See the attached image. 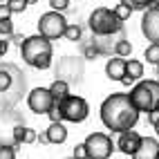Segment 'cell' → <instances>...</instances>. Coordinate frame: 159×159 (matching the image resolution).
<instances>
[{
  "label": "cell",
  "instance_id": "obj_40",
  "mask_svg": "<svg viewBox=\"0 0 159 159\" xmlns=\"http://www.w3.org/2000/svg\"><path fill=\"white\" fill-rule=\"evenodd\" d=\"M70 159H74V157H70Z\"/></svg>",
  "mask_w": 159,
  "mask_h": 159
},
{
  "label": "cell",
  "instance_id": "obj_15",
  "mask_svg": "<svg viewBox=\"0 0 159 159\" xmlns=\"http://www.w3.org/2000/svg\"><path fill=\"white\" fill-rule=\"evenodd\" d=\"M105 74H108L110 81H121L125 76V58H121V56L110 58L108 65H105Z\"/></svg>",
  "mask_w": 159,
  "mask_h": 159
},
{
  "label": "cell",
  "instance_id": "obj_18",
  "mask_svg": "<svg viewBox=\"0 0 159 159\" xmlns=\"http://www.w3.org/2000/svg\"><path fill=\"white\" fill-rule=\"evenodd\" d=\"M146 61L150 63V65H157L159 63V45L157 43H150V47H146Z\"/></svg>",
  "mask_w": 159,
  "mask_h": 159
},
{
  "label": "cell",
  "instance_id": "obj_14",
  "mask_svg": "<svg viewBox=\"0 0 159 159\" xmlns=\"http://www.w3.org/2000/svg\"><path fill=\"white\" fill-rule=\"evenodd\" d=\"M45 134H47V141L49 143H56V146L67 141V128L63 125V121H52L49 128L45 130Z\"/></svg>",
  "mask_w": 159,
  "mask_h": 159
},
{
  "label": "cell",
  "instance_id": "obj_36",
  "mask_svg": "<svg viewBox=\"0 0 159 159\" xmlns=\"http://www.w3.org/2000/svg\"><path fill=\"white\" fill-rule=\"evenodd\" d=\"M34 2H38V0H27V5H34Z\"/></svg>",
  "mask_w": 159,
  "mask_h": 159
},
{
  "label": "cell",
  "instance_id": "obj_6",
  "mask_svg": "<svg viewBox=\"0 0 159 159\" xmlns=\"http://www.w3.org/2000/svg\"><path fill=\"white\" fill-rule=\"evenodd\" d=\"M65 27H67V20H65V16H63L61 11H47V14H43L38 18V34L40 36H45L47 40H56V38H61L63 36V31H65Z\"/></svg>",
  "mask_w": 159,
  "mask_h": 159
},
{
  "label": "cell",
  "instance_id": "obj_34",
  "mask_svg": "<svg viewBox=\"0 0 159 159\" xmlns=\"http://www.w3.org/2000/svg\"><path fill=\"white\" fill-rule=\"evenodd\" d=\"M9 40H11V43H16V45H20V43H23V36H20V34H11V36H9Z\"/></svg>",
  "mask_w": 159,
  "mask_h": 159
},
{
  "label": "cell",
  "instance_id": "obj_23",
  "mask_svg": "<svg viewBox=\"0 0 159 159\" xmlns=\"http://www.w3.org/2000/svg\"><path fill=\"white\" fill-rule=\"evenodd\" d=\"M121 2H123V5H128V7L132 9V11H134V9L143 11V9L150 7V0H121Z\"/></svg>",
  "mask_w": 159,
  "mask_h": 159
},
{
  "label": "cell",
  "instance_id": "obj_12",
  "mask_svg": "<svg viewBox=\"0 0 159 159\" xmlns=\"http://www.w3.org/2000/svg\"><path fill=\"white\" fill-rule=\"evenodd\" d=\"M157 152H159V141L155 137H141L139 148L130 157L132 159H157Z\"/></svg>",
  "mask_w": 159,
  "mask_h": 159
},
{
  "label": "cell",
  "instance_id": "obj_13",
  "mask_svg": "<svg viewBox=\"0 0 159 159\" xmlns=\"http://www.w3.org/2000/svg\"><path fill=\"white\" fill-rule=\"evenodd\" d=\"M141 76H143V63L130 58V61H125V76H123L119 83H123V85H130L132 81H141Z\"/></svg>",
  "mask_w": 159,
  "mask_h": 159
},
{
  "label": "cell",
  "instance_id": "obj_1",
  "mask_svg": "<svg viewBox=\"0 0 159 159\" xmlns=\"http://www.w3.org/2000/svg\"><path fill=\"white\" fill-rule=\"evenodd\" d=\"M101 121L112 132L130 130L139 121V110L132 105L130 97L123 92H114L101 103Z\"/></svg>",
  "mask_w": 159,
  "mask_h": 159
},
{
  "label": "cell",
  "instance_id": "obj_11",
  "mask_svg": "<svg viewBox=\"0 0 159 159\" xmlns=\"http://www.w3.org/2000/svg\"><path fill=\"white\" fill-rule=\"evenodd\" d=\"M139 143H141V134L137 132V130H123V132H119V141H116V148L123 152V155H132L137 148H139Z\"/></svg>",
  "mask_w": 159,
  "mask_h": 159
},
{
  "label": "cell",
  "instance_id": "obj_7",
  "mask_svg": "<svg viewBox=\"0 0 159 159\" xmlns=\"http://www.w3.org/2000/svg\"><path fill=\"white\" fill-rule=\"evenodd\" d=\"M83 146H85L88 159H110V155L114 150V143H112V139L105 132L88 134V139L83 141Z\"/></svg>",
  "mask_w": 159,
  "mask_h": 159
},
{
  "label": "cell",
  "instance_id": "obj_21",
  "mask_svg": "<svg viewBox=\"0 0 159 159\" xmlns=\"http://www.w3.org/2000/svg\"><path fill=\"white\" fill-rule=\"evenodd\" d=\"M14 34V23L11 18H0V36L2 38H9Z\"/></svg>",
  "mask_w": 159,
  "mask_h": 159
},
{
  "label": "cell",
  "instance_id": "obj_33",
  "mask_svg": "<svg viewBox=\"0 0 159 159\" xmlns=\"http://www.w3.org/2000/svg\"><path fill=\"white\" fill-rule=\"evenodd\" d=\"M0 18H11V9L7 7V2L0 5Z\"/></svg>",
  "mask_w": 159,
  "mask_h": 159
},
{
  "label": "cell",
  "instance_id": "obj_10",
  "mask_svg": "<svg viewBox=\"0 0 159 159\" xmlns=\"http://www.w3.org/2000/svg\"><path fill=\"white\" fill-rule=\"evenodd\" d=\"M56 76L63 79V81H81L83 76V61L81 58H74V56H67L61 61V65L56 70Z\"/></svg>",
  "mask_w": 159,
  "mask_h": 159
},
{
  "label": "cell",
  "instance_id": "obj_32",
  "mask_svg": "<svg viewBox=\"0 0 159 159\" xmlns=\"http://www.w3.org/2000/svg\"><path fill=\"white\" fill-rule=\"evenodd\" d=\"M47 116H49L52 121H63V119H61V112H58V108H56V105H54V108H52V110L47 112Z\"/></svg>",
  "mask_w": 159,
  "mask_h": 159
},
{
  "label": "cell",
  "instance_id": "obj_8",
  "mask_svg": "<svg viewBox=\"0 0 159 159\" xmlns=\"http://www.w3.org/2000/svg\"><path fill=\"white\" fill-rule=\"evenodd\" d=\"M54 97L47 88H34L27 94V105L34 114H47L52 108H54Z\"/></svg>",
  "mask_w": 159,
  "mask_h": 159
},
{
  "label": "cell",
  "instance_id": "obj_3",
  "mask_svg": "<svg viewBox=\"0 0 159 159\" xmlns=\"http://www.w3.org/2000/svg\"><path fill=\"white\" fill-rule=\"evenodd\" d=\"M130 101L139 112H152L159 108V81H139L130 90Z\"/></svg>",
  "mask_w": 159,
  "mask_h": 159
},
{
  "label": "cell",
  "instance_id": "obj_31",
  "mask_svg": "<svg viewBox=\"0 0 159 159\" xmlns=\"http://www.w3.org/2000/svg\"><path fill=\"white\" fill-rule=\"evenodd\" d=\"M7 52H9V38H2V36H0V58H2Z\"/></svg>",
  "mask_w": 159,
  "mask_h": 159
},
{
  "label": "cell",
  "instance_id": "obj_26",
  "mask_svg": "<svg viewBox=\"0 0 159 159\" xmlns=\"http://www.w3.org/2000/svg\"><path fill=\"white\" fill-rule=\"evenodd\" d=\"M36 134L34 128H23V143H36Z\"/></svg>",
  "mask_w": 159,
  "mask_h": 159
},
{
  "label": "cell",
  "instance_id": "obj_29",
  "mask_svg": "<svg viewBox=\"0 0 159 159\" xmlns=\"http://www.w3.org/2000/svg\"><path fill=\"white\" fill-rule=\"evenodd\" d=\"M23 128H25V125H18V128L14 130V146L23 143Z\"/></svg>",
  "mask_w": 159,
  "mask_h": 159
},
{
  "label": "cell",
  "instance_id": "obj_39",
  "mask_svg": "<svg viewBox=\"0 0 159 159\" xmlns=\"http://www.w3.org/2000/svg\"><path fill=\"white\" fill-rule=\"evenodd\" d=\"M157 159H159V152H157Z\"/></svg>",
  "mask_w": 159,
  "mask_h": 159
},
{
  "label": "cell",
  "instance_id": "obj_2",
  "mask_svg": "<svg viewBox=\"0 0 159 159\" xmlns=\"http://www.w3.org/2000/svg\"><path fill=\"white\" fill-rule=\"evenodd\" d=\"M20 54H23V61L29 67L49 70L52 56H54V47H52V40L36 34V36H27L23 43H20Z\"/></svg>",
  "mask_w": 159,
  "mask_h": 159
},
{
  "label": "cell",
  "instance_id": "obj_9",
  "mask_svg": "<svg viewBox=\"0 0 159 159\" xmlns=\"http://www.w3.org/2000/svg\"><path fill=\"white\" fill-rule=\"evenodd\" d=\"M141 31L150 43L159 45V7H148L143 9L141 16Z\"/></svg>",
  "mask_w": 159,
  "mask_h": 159
},
{
  "label": "cell",
  "instance_id": "obj_30",
  "mask_svg": "<svg viewBox=\"0 0 159 159\" xmlns=\"http://www.w3.org/2000/svg\"><path fill=\"white\" fill-rule=\"evenodd\" d=\"M148 121H150L152 128H155V125H159V108L152 110V112H148Z\"/></svg>",
  "mask_w": 159,
  "mask_h": 159
},
{
  "label": "cell",
  "instance_id": "obj_22",
  "mask_svg": "<svg viewBox=\"0 0 159 159\" xmlns=\"http://www.w3.org/2000/svg\"><path fill=\"white\" fill-rule=\"evenodd\" d=\"M5 2L11 9V14H23L27 9V0H5Z\"/></svg>",
  "mask_w": 159,
  "mask_h": 159
},
{
  "label": "cell",
  "instance_id": "obj_28",
  "mask_svg": "<svg viewBox=\"0 0 159 159\" xmlns=\"http://www.w3.org/2000/svg\"><path fill=\"white\" fill-rule=\"evenodd\" d=\"M74 159H88V152H85V146L83 143H76L74 146V155H72Z\"/></svg>",
  "mask_w": 159,
  "mask_h": 159
},
{
  "label": "cell",
  "instance_id": "obj_27",
  "mask_svg": "<svg viewBox=\"0 0 159 159\" xmlns=\"http://www.w3.org/2000/svg\"><path fill=\"white\" fill-rule=\"evenodd\" d=\"M49 7L54 9V11H65V9L70 7V0H49Z\"/></svg>",
  "mask_w": 159,
  "mask_h": 159
},
{
  "label": "cell",
  "instance_id": "obj_19",
  "mask_svg": "<svg viewBox=\"0 0 159 159\" xmlns=\"http://www.w3.org/2000/svg\"><path fill=\"white\" fill-rule=\"evenodd\" d=\"M63 36H65L67 40H72V43H76V40H81V27L79 25H70L65 27V31H63Z\"/></svg>",
  "mask_w": 159,
  "mask_h": 159
},
{
  "label": "cell",
  "instance_id": "obj_20",
  "mask_svg": "<svg viewBox=\"0 0 159 159\" xmlns=\"http://www.w3.org/2000/svg\"><path fill=\"white\" fill-rule=\"evenodd\" d=\"M112 11H114V16H116V18H119L121 23H123V20H128V18H130V14H132V9H130L128 5H123V2H119V5H116V7L112 9Z\"/></svg>",
  "mask_w": 159,
  "mask_h": 159
},
{
  "label": "cell",
  "instance_id": "obj_35",
  "mask_svg": "<svg viewBox=\"0 0 159 159\" xmlns=\"http://www.w3.org/2000/svg\"><path fill=\"white\" fill-rule=\"evenodd\" d=\"M150 7H159V0H150Z\"/></svg>",
  "mask_w": 159,
  "mask_h": 159
},
{
  "label": "cell",
  "instance_id": "obj_16",
  "mask_svg": "<svg viewBox=\"0 0 159 159\" xmlns=\"http://www.w3.org/2000/svg\"><path fill=\"white\" fill-rule=\"evenodd\" d=\"M47 90L52 92L54 101H61L63 97H67V94H70V83H67V81H63V79H56V81L52 83Z\"/></svg>",
  "mask_w": 159,
  "mask_h": 159
},
{
  "label": "cell",
  "instance_id": "obj_24",
  "mask_svg": "<svg viewBox=\"0 0 159 159\" xmlns=\"http://www.w3.org/2000/svg\"><path fill=\"white\" fill-rule=\"evenodd\" d=\"M0 159H16V146L0 143Z\"/></svg>",
  "mask_w": 159,
  "mask_h": 159
},
{
  "label": "cell",
  "instance_id": "obj_25",
  "mask_svg": "<svg viewBox=\"0 0 159 159\" xmlns=\"http://www.w3.org/2000/svg\"><path fill=\"white\" fill-rule=\"evenodd\" d=\"M9 88H11V76L7 70H0V92H7Z\"/></svg>",
  "mask_w": 159,
  "mask_h": 159
},
{
  "label": "cell",
  "instance_id": "obj_38",
  "mask_svg": "<svg viewBox=\"0 0 159 159\" xmlns=\"http://www.w3.org/2000/svg\"><path fill=\"white\" fill-rule=\"evenodd\" d=\"M157 76H159V63H157Z\"/></svg>",
  "mask_w": 159,
  "mask_h": 159
},
{
  "label": "cell",
  "instance_id": "obj_37",
  "mask_svg": "<svg viewBox=\"0 0 159 159\" xmlns=\"http://www.w3.org/2000/svg\"><path fill=\"white\" fill-rule=\"evenodd\" d=\"M155 132H157V137H159V125H155Z\"/></svg>",
  "mask_w": 159,
  "mask_h": 159
},
{
  "label": "cell",
  "instance_id": "obj_5",
  "mask_svg": "<svg viewBox=\"0 0 159 159\" xmlns=\"http://www.w3.org/2000/svg\"><path fill=\"white\" fill-rule=\"evenodd\" d=\"M58 112H61V119L63 121H70V123H81L88 119L90 114V105L83 97H76V94H67V97H63L61 101L54 103Z\"/></svg>",
  "mask_w": 159,
  "mask_h": 159
},
{
  "label": "cell",
  "instance_id": "obj_4",
  "mask_svg": "<svg viewBox=\"0 0 159 159\" xmlns=\"http://www.w3.org/2000/svg\"><path fill=\"white\" fill-rule=\"evenodd\" d=\"M88 25H90L94 36H112V34H116V31H121V20L116 18L114 11L108 9V7L94 9V11L90 14Z\"/></svg>",
  "mask_w": 159,
  "mask_h": 159
},
{
  "label": "cell",
  "instance_id": "obj_17",
  "mask_svg": "<svg viewBox=\"0 0 159 159\" xmlns=\"http://www.w3.org/2000/svg\"><path fill=\"white\" fill-rule=\"evenodd\" d=\"M114 54H116V56H121V58H125V56H130V54H132V45H130V40H125V38H121L119 43L114 45Z\"/></svg>",
  "mask_w": 159,
  "mask_h": 159
}]
</instances>
